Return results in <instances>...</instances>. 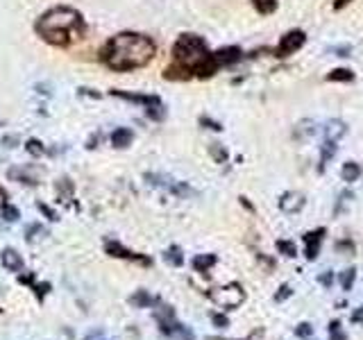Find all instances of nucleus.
I'll list each match as a JSON object with an SVG mask.
<instances>
[{
	"mask_svg": "<svg viewBox=\"0 0 363 340\" xmlns=\"http://www.w3.org/2000/svg\"><path fill=\"white\" fill-rule=\"evenodd\" d=\"M336 250H338V252L345 250V252L354 254V245H352V241H338V243H336Z\"/></svg>",
	"mask_w": 363,
	"mask_h": 340,
	"instance_id": "nucleus-42",
	"label": "nucleus"
},
{
	"mask_svg": "<svg viewBox=\"0 0 363 340\" xmlns=\"http://www.w3.org/2000/svg\"><path fill=\"white\" fill-rule=\"evenodd\" d=\"M307 43V34L302 32V30H291V32H287L282 36V41L277 43L275 48V57L280 59H287L291 55H295V52L302 48V45Z\"/></svg>",
	"mask_w": 363,
	"mask_h": 340,
	"instance_id": "nucleus-5",
	"label": "nucleus"
},
{
	"mask_svg": "<svg viewBox=\"0 0 363 340\" xmlns=\"http://www.w3.org/2000/svg\"><path fill=\"white\" fill-rule=\"evenodd\" d=\"M216 261H218V257H216V254H198V257L193 259L191 266H193V270H196V273L207 275L216 266Z\"/></svg>",
	"mask_w": 363,
	"mask_h": 340,
	"instance_id": "nucleus-16",
	"label": "nucleus"
},
{
	"mask_svg": "<svg viewBox=\"0 0 363 340\" xmlns=\"http://www.w3.org/2000/svg\"><path fill=\"white\" fill-rule=\"evenodd\" d=\"M134 143V132L132 129H127V127H118V129H114L112 132V145L114 148H129V145Z\"/></svg>",
	"mask_w": 363,
	"mask_h": 340,
	"instance_id": "nucleus-14",
	"label": "nucleus"
},
{
	"mask_svg": "<svg viewBox=\"0 0 363 340\" xmlns=\"http://www.w3.org/2000/svg\"><path fill=\"white\" fill-rule=\"evenodd\" d=\"M25 150H28L30 154H32V157H37V159L45 157V152H48V150L43 148V143L39 141V138H30V141L25 143Z\"/></svg>",
	"mask_w": 363,
	"mask_h": 340,
	"instance_id": "nucleus-27",
	"label": "nucleus"
},
{
	"mask_svg": "<svg viewBox=\"0 0 363 340\" xmlns=\"http://www.w3.org/2000/svg\"><path fill=\"white\" fill-rule=\"evenodd\" d=\"M352 198H354V193H350V191H343V193H341V195H338V204H336V211H334V213H336V215H338V213H341V209H343V204H345V202H350V200H352Z\"/></svg>",
	"mask_w": 363,
	"mask_h": 340,
	"instance_id": "nucleus-39",
	"label": "nucleus"
},
{
	"mask_svg": "<svg viewBox=\"0 0 363 340\" xmlns=\"http://www.w3.org/2000/svg\"><path fill=\"white\" fill-rule=\"evenodd\" d=\"M334 154H336V141L325 138V143H322V152H320V173L325 170V164H327V161H331Z\"/></svg>",
	"mask_w": 363,
	"mask_h": 340,
	"instance_id": "nucleus-22",
	"label": "nucleus"
},
{
	"mask_svg": "<svg viewBox=\"0 0 363 340\" xmlns=\"http://www.w3.org/2000/svg\"><path fill=\"white\" fill-rule=\"evenodd\" d=\"M57 195H59V202H68L73 200V182L68 177H61L57 182Z\"/></svg>",
	"mask_w": 363,
	"mask_h": 340,
	"instance_id": "nucleus-20",
	"label": "nucleus"
},
{
	"mask_svg": "<svg viewBox=\"0 0 363 340\" xmlns=\"http://www.w3.org/2000/svg\"><path fill=\"white\" fill-rule=\"evenodd\" d=\"M34 32L43 39L45 43L55 45V48H71L73 43L82 41L87 34L82 14L73 7H52L43 12L34 23Z\"/></svg>",
	"mask_w": 363,
	"mask_h": 340,
	"instance_id": "nucleus-3",
	"label": "nucleus"
},
{
	"mask_svg": "<svg viewBox=\"0 0 363 340\" xmlns=\"http://www.w3.org/2000/svg\"><path fill=\"white\" fill-rule=\"evenodd\" d=\"M361 166L357 164V161H347V164H343L341 168V175H343V180L345 182H357L359 177H361Z\"/></svg>",
	"mask_w": 363,
	"mask_h": 340,
	"instance_id": "nucleus-19",
	"label": "nucleus"
},
{
	"mask_svg": "<svg viewBox=\"0 0 363 340\" xmlns=\"http://www.w3.org/2000/svg\"><path fill=\"white\" fill-rule=\"evenodd\" d=\"M19 281H21L23 286H30V288L34 290V295H37V302H39V304H41L43 299H45V295H48V293H50V284H48V281L39 284V281H37V277H34L32 273H30V275H21V277H19Z\"/></svg>",
	"mask_w": 363,
	"mask_h": 340,
	"instance_id": "nucleus-11",
	"label": "nucleus"
},
{
	"mask_svg": "<svg viewBox=\"0 0 363 340\" xmlns=\"http://www.w3.org/2000/svg\"><path fill=\"white\" fill-rule=\"evenodd\" d=\"M3 145H5V148H17V145H19V136L17 134H7L3 138Z\"/></svg>",
	"mask_w": 363,
	"mask_h": 340,
	"instance_id": "nucleus-41",
	"label": "nucleus"
},
{
	"mask_svg": "<svg viewBox=\"0 0 363 340\" xmlns=\"http://www.w3.org/2000/svg\"><path fill=\"white\" fill-rule=\"evenodd\" d=\"M352 322L354 324H363V306H359L357 311L352 313Z\"/></svg>",
	"mask_w": 363,
	"mask_h": 340,
	"instance_id": "nucleus-43",
	"label": "nucleus"
},
{
	"mask_svg": "<svg viewBox=\"0 0 363 340\" xmlns=\"http://www.w3.org/2000/svg\"><path fill=\"white\" fill-rule=\"evenodd\" d=\"M220 71L214 52L207 48L205 39L198 34H182L173 43V64L164 71L166 80L187 82L193 77L207 80Z\"/></svg>",
	"mask_w": 363,
	"mask_h": 340,
	"instance_id": "nucleus-1",
	"label": "nucleus"
},
{
	"mask_svg": "<svg viewBox=\"0 0 363 340\" xmlns=\"http://www.w3.org/2000/svg\"><path fill=\"white\" fill-rule=\"evenodd\" d=\"M277 252L284 254V257H289V259L298 257V247L293 245L291 241H277Z\"/></svg>",
	"mask_w": 363,
	"mask_h": 340,
	"instance_id": "nucleus-31",
	"label": "nucleus"
},
{
	"mask_svg": "<svg viewBox=\"0 0 363 340\" xmlns=\"http://www.w3.org/2000/svg\"><path fill=\"white\" fill-rule=\"evenodd\" d=\"M3 293H5V290H3V286H0V295H3Z\"/></svg>",
	"mask_w": 363,
	"mask_h": 340,
	"instance_id": "nucleus-47",
	"label": "nucleus"
},
{
	"mask_svg": "<svg viewBox=\"0 0 363 340\" xmlns=\"http://www.w3.org/2000/svg\"><path fill=\"white\" fill-rule=\"evenodd\" d=\"M0 218H3L5 222H19L21 220V211H19L17 206L5 204L3 209H0Z\"/></svg>",
	"mask_w": 363,
	"mask_h": 340,
	"instance_id": "nucleus-28",
	"label": "nucleus"
},
{
	"mask_svg": "<svg viewBox=\"0 0 363 340\" xmlns=\"http://www.w3.org/2000/svg\"><path fill=\"white\" fill-rule=\"evenodd\" d=\"M254 10H257L261 17H268L277 10V0H252Z\"/></svg>",
	"mask_w": 363,
	"mask_h": 340,
	"instance_id": "nucleus-24",
	"label": "nucleus"
},
{
	"mask_svg": "<svg viewBox=\"0 0 363 340\" xmlns=\"http://www.w3.org/2000/svg\"><path fill=\"white\" fill-rule=\"evenodd\" d=\"M145 180H148L150 187H159V189H171L173 187V180L166 175H154V173H148L145 175Z\"/></svg>",
	"mask_w": 363,
	"mask_h": 340,
	"instance_id": "nucleus-23",
	"label": "nucleus"
},
{
	"mask_svg": "<svg viewBox=\"0 0 363 340\" xmlns=\"http://www.w3.org/2000/svg\"><path fill=\"white\" fill-rule=\"evenodd\" d=\"M347 3H352V0H336V5H334V7H336V10H341V7L347 5Z\"/></svg>",
	"mask_w": 363,
	"mask_h": 340,
	"instance_id": "nucleus-46",
	"label": "nucleus"
},
{
	"mask_svg": "<svg viewBox=\"0 0 363 340\" xmlns=\"http://www.w3.org/2000/svg\"><path fill=\"white\" fill-rule=\"evenodd\" d=\"M329 340H347V336L341 331V322L338 320L329 322Z\"/></svg>",
	"mask_w": 363,
	"mask_h": 340,
	"instance_id": "nucleus-33",
	"label": "nucleus"
},
{
	"mask_svg": "<svg viewBox=\"0 0 363 340\" xmlns=\"http://www.w3.org/2000/svg\"><path fill=\"white\" fill-rule=\"evenodd\" d=\"M164 261L168 266H173V268H182L184 264V254H182V247L180 245H171L168 250L164 252Z\"/></svg>",
	"mask_w": 363,
	"mask_h": 340,
	"instance_id": "nucleus-18",
	"label": "nucleus"
},
{
	"mask_svg": "<svg viewBox=\"0 0 363 340\" xmlns=\"http://www.w3.org/2000/svg\"><path fill=\"white\" fill-rule=\"evenodd\" d=\"M200 125H205L207 129H214V132H220V123H216V120H211V118H207V116H203V118H200Z\"/></svg>",
	"mask_w": 363,
	"mask_h": 340,
	"instance_id": "nucleus-40",
	"label": "nucleus"
},
{
	"mask_svg": "<svg viewBox=\"0 0 363 340\" xmlns=\"http://www.w3.org/2000/svg\"><path fill=\"white\" fill-rule=\"evenodd\" d=\"M157 324H159L161 334H164L166 338H171V340H196V334H193L187 324L177 322L175 318L166 320V322H157Z\"/></svg>",
	"mask_w": 363,
	"mask_h": 340,
	"instance_id": "nucleus-7",
	"label": "nucleus"
},
{
	"mask_svg": "<svg viewBox=\"0 0 363 340\" xmlns=\"http://www.w3.org/2000/svg\"><path fill=\"white\" fill-rule=\"evenodd\" d=\"M318 284L322 286V288H331V284H334V273H331V270H327V273H320Z\"/></svg>",
	"mask_w": 363,
	"mask_h": 340,
	"instance_id": "nucleus-37",
	"label": "nucleus"
},
{
	"mask_svg": "<svg viewBox=\"0 0 363 340\" xmlns=\"http://www.w3.org/2000/svg\"><path fill=\"white\" fill-rule=\"evenodd\" d=\"M214 57H216V61H218L220 68H222V66H231V64H236V61L243 57V50L236 48V45H227V48L216 50Z\"/></svg>",
	"mask_w": 363,
	"mask_h": 340,
	"instance_id": "nucleus-13",
	"label": "nucleus"
},
{
	"mask_svg": "<svg viewBox=\"0 0 363 340\" xmlns=\"http://www.w3.org/2000/svg\"><path fill=\"white\" fill-rule=\"evenodd\" d=\"M159 304V297H152L148 290H136L132 297H129V306L132 308H148Z\"/></svg>",
	"mask_w": 363,
	"mask_h": 340,
	"instance_id": "nucleus-15",
	"label": "nucleus"
},
{
	"mask_svg": "<svg viewBox=\"0 0 363 340\" xmlns=\"http://www.w3.org/2000/svg\"><path fill=\"white\" fill-rule=\"evenodd\" d=\"M211 157L216 159V161H218V164H225V161L229 159V154H227V150L225 148H222V145L220 143H211Z\"/></svg>",
	"mask_w": 363,
	"mask_h": 340,
	"instance_id": "nucleus-32",
	"label": "nucleus"
},
{
	"mask_svg": "<svg viewBox=\"0 0 363 340\" xmlns=\"http://www.w3.org/2000/svg\"><path fill=\"white\" fill-rule=\"evenodd\" d=\"M291 295H293L291 286H289V284H282V286H280V290L275 293V302H284V299H289Z\"/></svg>",
	"mask_w": 363,
	"mask_h": 340,
	"instance_id": "nucleus-35",
	"label": "nucleus"
},
{
	"mask_svg": "<svg viewBox=\"0 0 363 340\" xmlns=\"http://www.w3.org/2000/svg\"><path fill=\"white\" fill-rule=\"evenodd\" d=\"M295 336L298 338H302V340H309L313 336V327L309 322H302V324H298V329H295Z\"/></svg>",
	"mask_w": 363,
	"mask_h": 340,
	"instance_id": "nucleus-34",
	"label": "nucleus"
},
{
	"mask_svg": "<svg viewBox=\"0 0 363 340\" xmlns=\"http://www.w3.org/2000/svg\"><path fill=\"white\" fill-rule=\"evenodd\" d=\"M329 82H352L354 80V73L350 71V68H336V71H331L327 75Z\"/></svg>",
	"mask_w": 363,
	"mask_h": 340,
	"instance_id": "nucleus-26",
	"label": "nucleus"
},
{
	"mask_svg": "<svg viewBox=\"0 0 363 340\" xmlns=\"http://www.w3.org/2000/svg\"><path fill=\"white\" fill-rule=\"evenodd\" d=\"M0 264H3L5 270H10V273H21L23 257L17 250H12V247H5V250L0 252Z\"/></svg>",
	"mask_w": 363,
	"mask_h": 340,
	"instance_id": "nucleus-12",
	"label": "nucleus"
},
{
	"mask_svg": "<svg viewBox=\"0 0 363 340\" xmlns=\"http://www.w3.org/2000/svg\"><path fill=\"white\" fill-rule=\"evenodd\" d=\"M327 234V229H313V231H309V234H304V257L307 261H315L318 259V254H320V245H322V238H325Z\"/></svg>",
	"mask_w": 363,
	"mask_h": 340,
	"instance_id": "nucleus-9",
	"label": "nucleus"
},
{
	"mask_svg": "<svg viewBox=\"0 0 363 340\" xmlns=\"http://www.w3.org/2000/svg\"><path fill=\"white\" fill-rule=\"evenodd\" d=\"M157 55V43L148 34L118 32L100 48V61L114 73H129L145 68Z\"/></svg>",
	"mask_w": 363,
	"mask_h": 340,
	"instance_id": "nucleus-2",
	"label": "nucleus"
},
{
	"mask_svg": "<svg viewBox=\"0 0 363 340\" xmlns=\"http://www.w3.org/2000/svg\"><path fill=\"white\" fill-rule=\"evenodd\" d=\"M5 204H10V195H7V191L0 187V209H3Z\"/></svg>",
	"mask_w": 363,
	"mask_h": 340,
	"instance_id": "nucleus-44",
	"label": "nucleus"
},
{
	"mask_svg": "<svg viewBox=\"0 0 363 340\" xmlns=\"http://www.w3.org/2000/svg\"><path fill=\"white\" fill-rule=\"evenodd\" d=\"M39 211H41V213L45 215V218H48V220H52V222H57V220H59V215H57L55 211H52V209H50L48 204L39 202Z\"/></svg>",
	"mask_w": 363,
	"mask_h": 340,
	"instance_id": "nucleus-38",
	"label": "nucleus"
},
{
	"mask_svg": "<svg viewBox=\"0 0 363 340\" xmlns=\"http://www.w3.org/2000/svg\"><path fill=\"white\" fill-rule=\"evenodd\" d=\"M7 177L14 180V182L23 184V187H37V184H39L37 177L30 175L25 168H10V170H7Z\"/></svg>",
	"mask_w": 363,
	"mask_h": 340,
	"instance_id": "nucleus-17",
	"label": "nucleus"
},
{
	"mask_svg": "<svg viewBox=\"0 0 363 340\" xmlns=\"http://www.w3.org/2000/svg\"><path fill=\"white\" fill-rule=\"evenodd\" d=\"M209 299L214 304H218L220 308H238L245 302V290L241 288V284H227L222 288H216L209 293Z\"/></svg>",
	"mask_w": 363,
	"mask_h": 340,
	"instance_id": "nucleus-4",
	"label": "nucleus"
},
{
	"mask_svg": "<svg viewBox=\"0 0 363 340\" xmlns=\"http://www.w3.org/2000/svg\"><path fill=\"white\" fill-rule=\"evenodd\" d=\"M39 236H45L43 225H39V222H32V225L25 227V241H28V243H34Z\"/></svg>",
	"mask_w": 363,
	"mask_h": 340,
	"instance_id": "nucleus-30",
	"label": "nucleus"
},
{
	"mask_svg": "<svg viewBox=\"0 0 363 340\" xmlns=\"http://www.w3.org/2000/svg\"><path fill=\"white\" fill-rule=\"evenodd\" d=\"M350 45H338V48H336V52H338V57H347V55H350Z\"/></svg>",
	"mask_w": 363,
	"mask_h": 340,
	"instance_id": "nucleus-45",
	"label": "nucleus"
},
{
	"mask_svg": "<svg viewBox=\"0 0 363 340\" xmlns=\"http://www.w3.org/2000/svg\"><path fill=\"white\" fill-rule=\"evenodd\" d=\"M110 94L114 98H121L125 103H134V105H143L145 109L150 107H159L161 105V98L159 96H148V94H132V91H121V89H112Z\"/></svg>",
	"mask_w": 363,
	"mask_h": 340,
	"instance_id": "nucleus-8",
	"label": "nucleus"
},
{
	"mask_svg": "<svg viewBox=\"0 0 363 340\" xmlns=\"http://www.w3.org/2000/svg\"><path fill=\"white\" fill-rule=\"evenodd\" d=\"M0 313H3V308H0Z\"/></svg>",
	"mask_w": 363,
	"mask_h": 340,
	"instance_id": "nucleus-48",
	"label": "nucleus"
},
{
	"mask_svg": "<svg viewBox=\"0 0 363 340\" xmlns=\"http://www.w3.org/2000/svg\"><path fill=\"white\" fill-rule=\"evenodd\" d=\"M211 322L218 329H227L229 327V318H227V315H222V313H211Z\"/></svg>",
	"mask_w": 363,
	"mask_h": 340,
	"instance_id": "nucleus-36",
	"label": "nucleus"
},
{
	"mask_svg": "<svg viewBox=\"0 0 363 340\" xmlns=\"http://www.w3.org/2000/svg\"><path fill=\"white\" fill-rule=\"evenodd\" d=\"M345 123L343 120H329L327 123V127H325V136L331 138V141H338L343 134H345Z\"/></svg>",
	"mask_w": 363,
	"mask_h": 340,
	"instance_id": "nucleus-21",
	"label": "nucleus"
},
{
	"mask_svg": "<svg viewBox=\"0 0 363 340\" xmlns=\"http://www.w3.org/2000/svg\"><path fill=\"white\" fill-rule=\"evenodd\" d=\"M105 250H107V254H110L112 259L132 261V264H141V266H145V268H150V266H152V259H150V257H145V254H138V252L127 250V247H125V245H121L118 241H107V243H105Z\"/></svg>",
	"mask_w": 363,
	"mask_h": 340,
	"instance_id": "nucleus-6",
	"label": "nucleus"
},
{
	"mask_svg": "<svg viewBox=\"0 0 363 340\" xmlns=\"http://www.w3.org/2000/svg\"><path fill=\"white\" fill-rule=\"evenodd\" d=\"M168 191H171L173 195H177V198H191L193 193H196L187 182H173V187L168 189Z\"/></svg>",
	"mask_w": 363,
	"mask_h": 340,
	"instance_id": "nucleus-29",
	"label": "nucleus"
},
{
	"mask_svg": "<svg viewBox=\"0 0 363 340\" xmlns=\"http://www.w3.org/2000/svg\"><path fill=\"white\" fill-rule=\"evenodd\" d=\"M304 204H307V200L302 193H298V191H289L280 198V209L284 213H291V215L302 211Z\"/></svg>",
	"mask_w": 363,
	"mask_h": 340,
	"instance_id": "nucleus-10",
	"label": "nucleus"
},
{
	"mask_svg": "<svg viewBox=\"0 0 363 340\" xmlns=\"http://www.w3.org/2000/svg\"><path fill=\"white\" fill-rule=\"evenodd\" d=\"M354 281H357V268H347L341 273V288L347 293L354 288Z\"/></svg>",
	"mask_w": 363,
	"mask_h": 340,
	"instance_id": "nucleus-25",
	"label": "nucleus"
}]
</instances>
